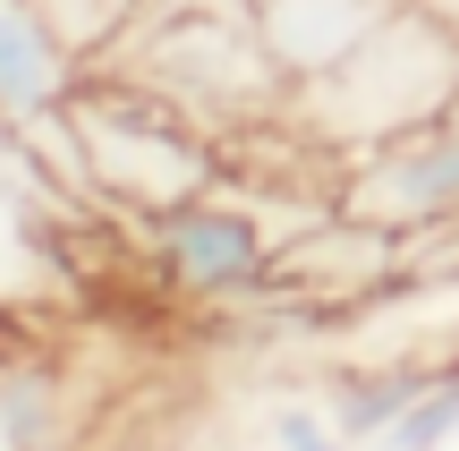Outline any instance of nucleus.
<instances>
[{"mask_svg":"<svg viewBox=\"0 0 459 451\" xmlns=\"http://www.w3.org/2000/svg\"><path fill=\"white\" fill-rule=\"evenodd\" d=\"M102 68L153 85L162 102H179L196 128L213 136H247V128H281L290 111V77L264 51L255 0H179V9H145Z\"/></svg>","mask_w":459,"mask_h":451,"instance_id":"f257e3e1","label":"nucleus"},{"mask_svg":"<svg viewBox=\"0 0 459 451\" xmlns=\"http://www.w3.org/2000/svg\"><path fill=\"white\" fill-rule=\"evenodd\" d=\"M459 111V34L426 0L392 9L341 68L290 85V128L307 145H324L332 162L383 145V136H409L426 119H451Z\"/></svg>","mask_w":459,"mask_h":451,"instance_id":"f03ea898","label":"nucleus"},{"mask_svg":"<svg viewBox=\"0 0 459 451\" xmlns=\"http://www.w3.org/2000/svg\"><path fill=\"white\" fill-rule=\"evenodd\" d=\"M68 136L94 179V204H119V213H162L221 179V136L102 60L85 68L77 102H68Z\"/></svg>","mask_w":459,"mask_h":451,"instance_id":"7ed1b4c3","label":"nucleus"},{"mask_svg":"<svg viewBox=\"0 0 459 451\" xmlns=\"http://www.w3.org/2000/svg\"><path fill=\"white\" fill-rule=\"evenodd\" d=\"M136 247H145L153 282H162L170 299H187V307H238V299H264V290H273L281 239L264 230L255 204L204 187V196H187V204L145 213Z\"/></svg>","mask_w":459,"mask_h":451,"instance_id":"20e7f679","label":"nucleus"},{"mask_svg":"<svg viewBox=\"0 0 459 451\" xmlns=\"http://www.w3.org/2000/svg\"><path fill=\"white\" fill-rule=\"evenodd\" d=\"M332 213H358L375 230H392L400 247H426L459 221V111L426 119L409 136H383V145L349 153L341 179H332Z\"/></svg>","mask_w":459,"mask_h":451,"instance_id":"39448f33","label":"nucleus"},{"mask_svg":"<svg viewBox=\"0 0 459 451\" xmlns=\"http://www.w3.org/2000/svg\"><path fill=\"white\" fill-rule=\"evenodd\" d=\"M85 51L51 26L43 0H0V128H51L85 85Z\"/></svg>","mask_w":459,"mask_h":451,"instance_id":"423d86ee","label":"nucleus"},{"mask_svg":"<svg viewBox=\"0 0 459 451\" xmlns=\"http://www.w3.org/2000/svg\"><path fill=\"white\" fill-rule=\"evenodd\" d=\"M392 9H409V0H255V26H264V51L281 60V77L307 85L324 68H341Z\"/></svg>","mask_w":459,"mask_h":451,"instance_id":"0eeeda50","label":"nucleus"},{"mask_svg":"<svg viewBox=\"0 0 459 451\" xmlns=\"http://www.w3.org/2000/svg\"><path fill=\"white\" fill-rule=\"evenodd\" d=\"M426 358H358V367H332L324 375V418L341 426L349 451H375L392 435L400 418H409V401L426 392Z\"/></svg>","mask_w":459,"mask_h":451,"instance_id":"6e6552de","label":"nucleus"},{"mask_svg":"<svg viewBox=\"0 0 459 451\" xmlns=\"http://www.w3.org/2000/svg\"><path fill=\"white\" fill-rule=\"evenodd\" d=\"M60 426H68L60 367L9 358V367H0V451H60Z\"/></svg>","mask_w":459,"mask_h":451,"instance_id":"1a4fd4ad","label":"nucleus"},{"mask_svg":"<svg viewBox=\"0 0 459 451\" xmlns=\"http://www.w3.org/2000/svg\"><path fill=\"white\" fill-rule=\"evenodd\" d=\"M451 443H459V358L426 375V392L409 401V418H400L375 451H451Z\"/></svg>","mask_w":459,"mask_h":451,"instance_id":"9d476101","label":"nucleus"},{"mask_svg":"<svg viewBox=\"0 0 459 451\" xmlns=\"http://www.w3.org/2000/svg\"><path fill=\"white\" fill-rule=\"evenodd\" d=\"M43 9H51V26H60L85 60H102V51L136 26V9H145V0H43Z\"/></svg>","mask_w":459,"mask_h":451,"instance_id":"9b49d317","label":"nucleus"},{"mask_svg":"<svg viewBox=\"0 0 459 451\" xmlns=\"http://www.w3.org/2000/svg\"><path fill=\"white\" fill-rule=\"evenodd\" d=\"M264 435H273V451H349V443H341V426H332L315 401H281Z\"/></svg>","mask_w":459,"mask_h":451,"instance_id":"f8f14e48","label":"nucleus"},{"mask_svg":"<svg viewBox=\"0 0 459 451\" xmlns=\"http://www.w3.org/2000/svg\"><path fill=\"white\" fill-rule=\"evenodd\" d=\"M409 265L434 273V282H451V273H459V221H451L443 239H426V247H409Z\"/></svg>","mask_w":459,"mask_h":451,"instance_id":"ddd939ff","label":"nucleus"},{"mask_svg":"<svg viewBox=\"0 0 459 451\" xmlns=\"http://www.w3.org/2000/svg\"><path fill=\"white\" fill-rule=\"evenodd\" d=\"M426 9H434V17H443V26H451V34H459V0H426Z\"/></svg>","mask_w":459,"mask_h":451,"instance_id":"4468645a","label":"nucleus"},{"mask_svg":"<svg viewBox=\"0 0 459 451\" xmlns=\"http://www.w3.org/2000/svg\"><path fill=\"white\" fill-rule=\"evenodd\" d=\"M145 9H179V0H145ZM145 9H136V17H145Z\"/></svg>","mask_w":459,"mask_h":451,"instance_id":"2eb2a0df","label":"nucleus"}]
</instances>
